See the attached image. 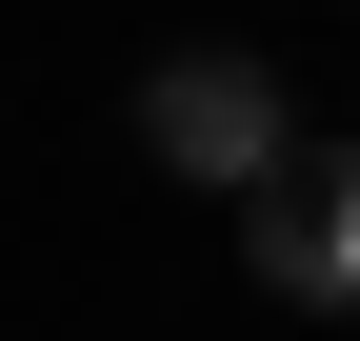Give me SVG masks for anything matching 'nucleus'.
Wrapping results in <instances>:
<instances>
[{
	"mask_svg": "<svg viewBox=\"0 0 360 341\" xmlns=\"http://www.w3.org/2000/svg\"><path fill=\"white\" fill-rule=\"evenodd\" d=\"M141 141H160V181H220V201H260L281 181V61H240V40H180V61L141 80Z\"/></svg>",
	"mask_w": 360,
	"mask_h": 341,
	"instance_id": "obj_1",
	"label": "nucleus"
},
{
	"mask_svg": "<svg viewBox=\"0 0 360 341\" xmlns=\"http://www.w3.org/2000/svg\"><path fill=\"white\" fill-rule=\"evenodd\" d=\"M240 261L281 281V302H321V321L360 302V141H300L281 181L240 201Z\"/></svg>",
	"mask_w": 360,
	"mask_h": 341,
	"instance_id": "obj_2",
	"label": "nucleus"
}]
</instances>
